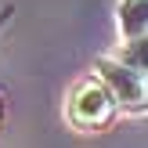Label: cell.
<instances>
[{
  "mask_svg": "<svg viewBox=\"0 0 148 148\" xmlns=\"http://www.w3.org/2000/svg\"><path fill=\"white\" fill-rule=\"evenodd\" d=\"M116 108H119V101H116V94L105 87L101 76L79 79V83L72 87V94H69V119L76 123L79 130L108 127L112 116H116Z\"/></svg>",
  "mask_w": 148,
  "mask_h": 148,
  "instance_id": "1",
  "label": "cell"
},
{
  "mask_svg": "<svg viewBox=\"0 0 148 148\" xmlns=\"http://www.w3.org/2000/svg\"><path fill=\"white\" fill-rule=\"evenodd\" d=\"M98 76L116 94L119 108H130V112H145L148 108V76L137 72L134 65H127L123 58H101L98 62Z\"/></svg>",
  "mask_w": 148,
  "mask_h": 148,
  "instance_id": "2",
  "label": "cell"
},
{
  "mask_svg": "<svg viewBox=\"0 0 148 148\" xmlns=\"http://www.w3.org/2000/svg\"><path fill=\"white\" fill-rule=\"evenodd\" d=\"M116 25H119L123 40L148 33V0H119V7H116Z\"/></svg>",
  "mask_w": 148,
  "mask_h": 148,
  "instance_id": "3",
  "label": "cell"
},
{
  "mask_svg": "<svg viewBox=\"0 0 148 148\" xmlns=\"http://www.w3.org/2000/svg\"><path fill=\"white\" fill-rule=\"evenodd\" d=\"M119 58H123L127 65H134L137 72H145V76H148V33L123 40V51H119Z\"/></svg>",
  "mask_w": 148,
  "mask_h": 148,
  "instance_id": "4",
  "label": "cell"
},
{
  "mask_svg": "<svg viewBox=\"0 0 148 148\" xmlns=\"http://www.w3.org/2000/svg\"><path fill=\"white\" fill-rule=\"evenodd\" d=\"M11 14H14V7H11V4H7V7H0V33L11 25Z\"/></svg>",
  "mask_w": 148,
  "mask_h": 148,
  "instance_id": "5",
  "label": "cell"
},
{
  "mask_svg": "<svg viewBox=\"0 0 148 148\" xmlns=\"http://www.w3.org/2000/svg\"><path fill=\"white\" fill-rule=\"evenodd\" d=\"M0 116H4V108H0Z\"/></svg>",
  "mask_w": 148,
  "mask_h": 148,
  "instance_id": "6",
  "label": "cell"
}]
</instances>
